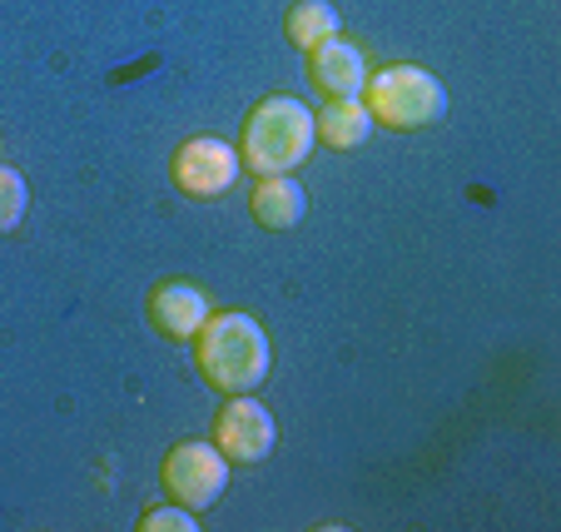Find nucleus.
Returning <instances> with one entry per match:
<instances>
[{
	"label": "nucleus",
	"instance_id": "obj_13",
	"mask_svg": "<svg viewBox=\"0 0 561 532\" xmlns=\"http://www.w3.org/2000/svg\"><path fill=\"white\" fill-rule=\"evenodd\" d=\"M159 528H170V532H199V522L190 518V508H180V502H164V508H149L145 518H139V532H159Z\"/></svg>",
	"mask_w": 561,
	"mask_h": 532
},
{
	"label": "nucleus",
	"instance_id": "obj_1",
	"mask_svg": "<svg viewBox=\"0 0 561 532\" xmlns=\"http://www.w3.org/2000/svg\"><path fill=\"white\" fill-rule=\"evenodd\" d=\"M194 369L214 394H254L268 378V333L259 329L254 314H209L204 329L194 333Z\"/></svg>",
	"mask_w": 561,
	"mask_h": 532
},
{
	"label": "nucleus",
	"instance_id": "obj_6",
	"mask_svg": "<svg viewBox=\"0 0 561 532\" xmlns=\"http://www.w3.org/2000/svg\"><path fill=\"white\" fill-rule=\"evenodd\" d=\"M274 414L259 404L254 394H233L229 404L214 414V448H219L229 463H264L274 453Z\"/></svg>",
	"mask_w": 561,
	"mask_h": 532
},
{
	"label": "nucleus",
	"instance_id": "obj_10",
	"mask_svg": "<svg viewBox=\"0 0 561 532\" xmlns=\"http://www.w3.org/2000/svg\"><path fill=\"white\" fill-rule=\"evenodd\" d=\"M313 135L329 149H358L373 135V115L363 100H323V110L313 115Z\"/></svg>",
	"mask_w": 561,
	"mask_h": 532
},
{
	"label": "nucleus",
	"instance_id": "obj_4",
	"mask_svg": "<svg viewBox=\"0 0 561 532\" xmlns=\"http://www.w3.org/2000/svg\"><path fill=\"white\" fill-rule=\"evenodd\" d=\"M159 483H164V493H170L180 508L204 512L229 488V459H224L214 443H204V438H184V443H174L170 453H164Z\"/></svg>",
	"mask_w": 561,
	"mask_h": 532
},
{
	"label": "nucleus",
	"instance_id": "obj_2",
	"mask_svg": "<svg viewBox=\"0 0 561 532\" xmlns=\"http://www.w3.org/2000/svg\"><path fill=\"white\" fill-rule=\"evenodd\" d=\"M313 110L294 95H264L244 115L239 129V170H249L254 180L264 174H294L298 165L313 155Z\"/></svg>",
	"mask_w": 561,
	"mask_h": 532
},
{
	"label": "nucleus",
	"instance_id": "obj_3",
	"mask_svg": "<svg viewBox=\"0 0 561 532\" xmlns=\"http://www.w3.org/2000/svg\"><path fill=\"white\" fill-rule=\"evenodd\" d=\"M363 105H368L373 125L382 129H427L447 115V90L433 70L423 65H382V70H368V86H363Z\"/></svg>",
	"mask_w": 561,
	"mask_h": 532
},
{
	"label": "nucleus",
	"instance_id": "obj_8",
	"mask_svg": "<svg viewBox=\"0 0 561 532\" xmlns=\"http://www.w3.org/2000/svg\"><path fill=\"white\" fill-rule=\"evenodd\" d=\"M308 86L323 100H358L363 86H368V55L343 35L313 45L308 50Z\"/></svg>",
	"mask_w": 561,
	"mask_h": 532
},
{
	"label": "nucleus",
	"instance_id": "obj_5",
	"mask_svg": "<svg viewBox=\"0 0 561 532\" xmlns=\"http://www.w3.org/2000/svg\"><path fill=\"white\" fill-rule=\"evenodd\" d=\"M170 180L190 200H219L239 180V149L219 135H194L170 155Z\"/></svg>",
	"mask_w": 561,
	"mask_h": 532
},
{
	"label": "nucleus",
	"instance_id": "obj_7",
	"mask_svg": "<svg viewBox=\"0 0 561 532\" xmlns=\"http://www.w3.org/2000/svg\"><path fill=\"white\" fill-rule=\"evenodd\" d=\"M209 314H214L209 294H204L199 284H190V279H164V284H154L149 298H145L149 329H154L159 339H170V343H190L194 333L204 329Z\"/></svg>",
	"mask_w": 561,
	"mask_h": 532
},
{
	"label": "nucleus",
	"instance_id": "obj_11",
	"mask_svg": "<svg viewBox=\"0 0 561 532\" xmlns=\"http://www.w3.org/2000/svg\"><path fill=\"white\" fill-rule=\"evenodd\" d=\"M339 35V11H333L329 0H294L284 15V41L294 45V50H313V45L333 41Z\"/></svg>",
	"mask_w": 561,
	"mask_h": 532
},
{
	"label": "nucleus",
	"instance_id": "obj_12",
	"mask_svg": "<svg viewBox=\"0 0 561 532\" xmlns=\"http://www.w3.org/2000/svg\"><path fill=\"white\" fill-rule=\"evenodd\" d=\"M25 204H31V190H25V174H21V170H11V165H0V235H11V229H21Z\"/></svg>",
	"mask_w": 561,
	"mask_h": 532
},
{
	"label": "nucleus",
	"instance_id": "obj_9",
	"mask_svg": "<svg viewBox=\"0 0 561 532\" xmlns=\"http://www.w3.org/2000/svg\"><path fill=\"white\" fill-rule=\"evenodd\" d=\"M304 210H308V194L294 174H264V180L254 184V194H249V214H254L264 229H274V235L294 229V224L304 219Z\"/></svg>",
	"mask_w": 561,
	"mask_h": 532
}]
</instances>
